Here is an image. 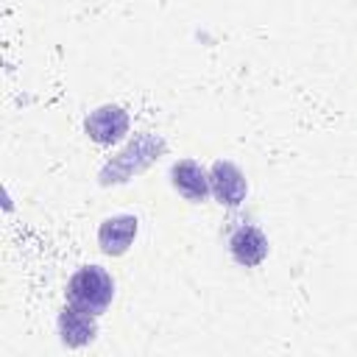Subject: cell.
<instances>
[{
    "instance_id": "obj_3",
    "label": "cell",
    "mask_w": 357,
    "mask_h": 357,
    "mask_svg": "<svg viewBox=\"0 0 357 357\" xmlns=\"http://www.w3.org/2000/svg\"><path fill=\"white\" fill-rule=\"evenodd\" d=\"M209 187H212V195L218 198V204H223V206H240L248 195L243 170L229 159H218L209 167Z\"/></svg>"
},
{
    "instance_id": "obj_6",
    "label": "cell",
    "mask_w": 357,
    "mask_h": 357,
    "mask_svg": "<svg viewBox=\"0 0 357 357\" xmlns=\"http://www.w3.org/2000/svg\"><path fill=\"white\" fill-rule=\"evenodd\" d=\"M170 184L176 187V192L192 204H201L212 187H209V173L195 162V159H178L170 167Z\"/></svg>"
},
{
    "instance_id": "obj_8",
    "label": "cell",
    "mask_w": 357,
    "mask_h": 357,
    "mask_svg": "<svg viewBox=\"0 0 357 357\" xmlns=\"http://www.w3.org/2000/svg\"><path fill=\"white\" fill-rule=\"evenodd\" d=\"M98 315L92 312H84L73 304H67L61 312H59V335H61V343L70 346V349H78V346H86L95 340L98 335Z\"/></svg>"
},
{
    "instance_id": "obj_4",
    "label": "cell",
    "mask_w": 357,
    "mask_h": 357,
    "mask_svg": "<svg viewBox=\"0 0 357 357\" xmlns=\"http://www.w3.org/2000/svg\"><path fill=\"white\" fill-rule=\"evenodd\" d=\"M84 131L89 139H95L98 145H112V142H120L128 131V114L114 106V103H106V106H98L95 112H89V117L84 120Z\"/></svg>"
},
{
    "instance_id": "obj_5",
    "label": "cell",
    "mask_w": 357,
    "mask_h": 357,
    "mask_svg": "<svg viewBox=\"0 0 357 357\" xmlns=\"http://www.w3.org/2000/svg\"><path fill=\"white\" fill-rule=\"evenodd\" d=\"M229 254L237 265L254 268L268 257V237L254 223H243L229 234Z\"/></svg>"
},
{
    "instance_id": "obj_1",
    "label": "cell",
    "mask_w": 357,
    "mask_h": 357,
    "mask_svg": "<svg viewBox=\"0 0 357 357\" xmlns=\"http://www.w3.org/2000/svg\"><path fill=\"white\" fill-rule=\"evenodd\" d=\"M112 296H114V279L100 265L78 268L67 279V287H64L67 304H73L84 312H92V315H100L112 304Z\"/></svg>"
},
{
    "instance_id": "obj_7",
    "label": "cell",
    "mask_w": 357,
    "mask_h": 357,
    "mask_svg": "<svg viewBox=\"0 0 357 357\" xmlns=\"http://www.w3.org/2000/svg\"><path fill=\"white\" fill-rule=\"evenodd\" d=\"M139 229V220L134 215H112L98 226V245L109 257H120L128 251Z\"/></svg>"
},
{
    "instance_id": "obj_2",
    "label": "cell",
    "mask_w": 357,
    "mask_h": 357,
    "mask_svg": "<svg viewBox=\"0 0 357 357\" xmlns=\"http://www.w3.org/2000/svg\"><path fill=\"white\" fill-rule=\"evenodd\" d=\"M165 145L159 142V139H153L151 134H142V137H137L114 162H109L106 167H103V173H100V181L103 184H112V181H126L131 173H139V170H145L153 159H156V153L162 151Z\"/></svg>"
}]
</instances>
